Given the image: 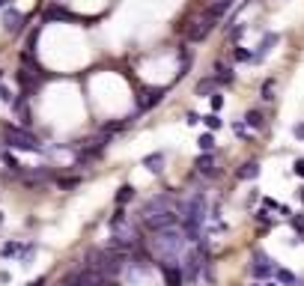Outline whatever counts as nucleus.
<instances>
[{
  "mask_svg": "<svg viewBox=\"0 0 304 286\" xmlns=\"http://www.w3.org/2000/svg\"><path fill=\"white\" fill-rule=\"evenodd\" d=\"M185 245H188V236H185L182 224L152 233V239H149V248H152V257L158 260V266H182L179 260H185Z\"/></svg>",
  "mask_w": 304,
  "mask_h": 286,
  "instance_id": "obj_1",
  "label": "nucleus"
},
{
  "mask_svg": "<svg viewBox=\"0 0 304 286\" xmlns=\"http://www.w3.org/2000/svg\"><path fill=\"white\" fill-rule=\"evenodd\" d=\"M3 137H6V146H9V149L42 152V140H39V137H36L33 131L21 128V125H6V128H3Z\"/></svg>",
  "mask_w": 304,
  "mask_h": 286,
  "instance_id": "obj_2",
  "label": "nucleus"
},
{
  "mask_svg": "<svg viewBox=\"0 0 304 286\" xmlns=\"http://www.w3.org/2000/svg\"><path fill=\"white\" fill-rule=\"evenodd\" d=\"M206 266V248L203 245H197L194 251H188L185 254V260H182V269H185V284H194L197 278H200V269Z\"/></svg>",
  "mask_w": 304,
  "mask_h": 286,
  "instance_id": "obj_3",
  "label": "nucleus"
},
{
  "mask_svg": "<svg viewBox=\"0 0 304 286\" xmlns=\"http://www.w3.org/2000/svg\"><path fill=\"white\" fill-rule=\"evenodd\" d=\"M167 209H176V203H173V194H158V197H152V200H146L143 203V209H140V218H146V215H155V212H167Z\"/></svg>",
  "mask_w": 304,
  "mask_h": 286,
  "instance_id": "obj_4",
  "label": "nucleus"
},
{
  "mask_svg": "<svg viewBox=\"0 0 304 286\" xmlns=\"http://www.w3.org/2000/svg\"><path fill=\"white\" fill-rule=\"evenodd\" d=\"M212 27H215V18H212V15L197 18V21L188 27V42H203V39L212 33Z\"/></svg>",
  "mask_w": 304,
  "mask_h": 286,
  "instance_id": "obj_5",
  "label": "nucleus"
},
{
  "mask_svg": "<svg viewBox=\"0 0 304 286\" xmlns=\"http://www.w3.org/2000/svg\"><path fill=\"white\" fill-rule=\"evenodd\" d=\"M278 269L272 266V260H269V254H263V251H254V266H251V275L257 278V281H263V278H272Z\"/></svg>",
  "mask_w": 304,
  "mask_h": 286,
  "instance_id": "obj_6",
  "label": "nucleus"
},
{
  "mask_svg": "<svg viewBox=\"0 0 304 286\" xmlns=\"http://www.w3.org/2000/svg\"><path fill=\"white\" fill-rule=\"evenodd\" d=\"M161 275H164V284L167 286L185 284V269H182V266H161Z\"/></svg>",
  "mask_w": 304,
  "mask_h": 286,
  "instance_id": "obj_7",
  "label": "nucleus"
},
{
  "mask_svg": "<svg viewBox=\"0 0 304 286\" xmlns=\"http://www.w3.org/2000/svg\"><path fill=\"white\" fill-rule=\"evenodd\" d=\"M24 27V15L15 12V9H3V30L6 33H18Z\"/></svg>",
  "mask_w": 304,
  "mask_h": 286,
  "instance_id": "obj_8",
  "label": "nucleus"
},
{
  "mask_svg": "<svg viewBox=\"0 0 304 286\" xmlns=\"http://www.w3.org/2000/svg\"><path fill=\"white\" fill-rule=\"evenodd\" d=\"M164 95H167V87H155V90H149V93H146V98H140V110L155 107V104H158Z\"/></svg>",
  "mask_w": 304,
  "mask_h": 286,
  "instance_id": "obj_9",
  "label": "nucleus"
},
{
  "mask_svg": "<svg viewBox=\"0 0 304 286\" xmlns=\"http://www.w3.org/2000/svg\"><path fill=\"white\" fill-rule=\"evenodd\" d=\"M194 167H197V173L212 176V173H215V155H212V152H200L197 161H194Z\"/></svg>",
  "mask_w": 304,
  "mask_h": 286,
  "instance_id": "obj_10",
  "label": "nucleus"
},
{
  "mask_svg": "<svg viewBox=\"0 0 304 286\" xmlns=\"http://www.w3.org/2000/svg\"><path fill=\"white\" fill-rule=\"evenodd\" d=\"M278 42H281V36H278V33H266V36H263V42H260V48L254 51V54H257V60H254V63H260V60L272 51V45H278Z\"/></svg>",
  "mask_w": 304,
  "mask_h": 286,
  "instance_id": "obj_11",
  "label": "nucleus"
},
{
  "mask_svg": "<svg viewBox=\"0 0 304 286\" xmlns=\"http://www.w3.org/2000/svg\"><path fill=\"white\" fill-rule=\"evenodd\" d=\"M236 176H239L242 182H254V179L260 176V164H257V161H245V164L236 170Z\"/></svg>",
  "mask_w": 304,
  "mask_h": 286,
  "instance_id": "obj_12",
  "label": "nucleus"
},
{
  "mask_svg": "<svg viewBox=\"0 0 304 286\" xmlns=\"http://www.w3.org/2000/svg\"><path fill=\"white\" fill-rule=\"evenodd\" d=\"M45 21H75V15H72L66 6L57 3V6H51V9L45 12Z\"/></svg>",
  "mask_w": 304,
  "mask_h": 286,
  "instance_id": "obj_13",
  "label": "nucleus"
},
{
  "mask_svg": "<svg viewBox=\"0 0 304 286\" xmlns=\"http://www.w3.org/2000/svg\"><path fill=\"white\" fill-rule=\"evenodd\" d=\"M218 87H221V84H218V78H215V75H212V78H203V81L197 84V95H209V98H212Z\"/></svg>",
  "mask_w": 304,
  "mask_h": 286,
  "instance_id": "obj_14",
  "label": "nucleus"
},
{
  "mask_svg": "<svg viewBox=\"0 0 304 286\" xmlns=\"http://www.w3.org/2000/svg\"><path fill=\"white\" fill-rule=\"evenodd\" d=\"M242 122H245L248 128H263V125H266V116H263V110H248Z\"/></svg>",
  "mask_w": 304,
  "mask_h": 286,
  "instance_id": "obj_15",
  "label": "nucleus"
},
{
  "mask_svg": "<svg viewBox=\"0 0 304 286\" xmlns=\"http://www.w3.org/2000/svg\"><path fill=\"white\" fill-rule=\"evenodd\" d=\"M161 164H164V152H152V155L143 158V167L152 170V173H161Z\"/></svg>",
  "mask_w": 304,
  "mask_h": 286,
  "instance_id": "obj_16",
  "label": "nucleus"
},
{
  "mask_svg": "<svg viewBox=\"0 0 304 286\" xmlns=\"http://www.w3.org/2000/svg\"><path fill=\"white\" fill-rule=\"evenodd\" d=\"M215 78H218V84L224 87V84H233V78H236V75H233V69H230V66L218 63V66H215Z\"/></svg>",
  "mask_w": 304,
  "mask_h": 286,
  "instance_id": "obj_17",
  "label": "nucleus"
},
{
  "mask_svg": "<svg viewBox=\"0 0 304 286\" xmlns=\"http://www.w3.org/2000/svg\"><path fill=\"white\" fill-rule=\"evenodd\" d=\"M275 278H278V284H284V286H299L296 275H293V272H287V269H278V272H275Z\"/></svg>",
  "mask_w": 304,
  "mask_h": 286,
  "instance_id": "obj_18",
  "label": "nucleus"
},
{
  "mask_svg": "<svg viewBox=\"0 0 304 286\" xmlns=\"http://www.w3.org/2000/svg\"><path fill=\"white\" fill-rule=\"evenodd\" d=\"M197 146H200V152H212V149H215V134H212V131H206V134H200V140H197Z\"/></svg>",
  "mask_w": 304,
  "mask_h": 286,
  "instance_id": "obj_19",
  "label": "nucleus"
},
{
  "mask_svg": "<svg viewBox=\"0 0 304 286\" xmlns=\"http://www.w3.org/2000/svg\"><path fill=\"white\" fill-rule=\"evenodd\" d=\"M131 197H134V188H131V185H122V188L116 191V206L122 209V206H125V203H128Z\"/></svg>",
  "mask_w": 304,
  "mask_h": 286,
  "instance_id": "obj_20",
  "label": "nucleus"
},
{
  "mask_svg": "<svg viewBox=\"0 0 304 286\" xmlns=\"http://www.w3.org/2000/svg\"><path fill=\"white\" fill-rule=\"evenodd\" d=\"M15 254H21V245H18V242H3L0 257H3V260H9V257H15Z\"/></svg>",
  "mask_w": 304,
  "mask_h": 286,
  "instance_id": "obj_21",
  "label": "nucleus"
},
{
  "mask_svg": "<svg viewBox=\"0 0 304 286\" xmlns=\"http://www.w3.org/2000/svg\"><path fill=\"white\" fill-rule=\"evenodd\" d=\"M233 57H236L239 63H254V60H257V54H254V51H248V48H236V51H233Z\"/></svg>",
  "mask_w": 304,
  "mask_h": 286,
  "instance_id": "obj_22",
  "label": "nucleus"
},
{
  "mask_svg": "<svg viewBox=\"0 0 304 286\" xmlns=\"http://www.w3.org/2000/svg\"><path fill=\"white\" fill-rule=\"evenodd\" d=\"M203 122H206V128H209V131H218V128L224 125V119H221L218 113H206V116H203Z\"/></svg>",
  "mask_w": 304,
  "mask_h": 286,
  "instance_id": "obj_23",
  "label": "nucleus"
},
{
  "mask_svg": "<svg viewBox=\"0 0 304 286\" xmlns=\"http://www.w3.org/2000/svg\"><path fill=\"white\" fill-rule=\"evenodd\" d=\"M260 95H263V101H272L275 98V81L269 78L266 84H263V90H260Z\"/></svg>",
  "mask_w": 304,
  "mask_h": 286,
  "instance_id": "obj_24",
  "label": "nucleus"
},
{
  "mask_svg": "<svg viewBox=\"0 0 304 286\" xmlns=\"http://www.w3.org/2000/svg\"><path fill=\"white\" fill-rule=\"evenodd\" d=\"M3 161H6V167H9L12 173H21V161H18L12 152H3Z\"/></svg>",
  "mask_w": 304,
  "mask_h": 286,
  "instance_id": "obj_25",
  "label": "nucleus"
},
{
  "mask_svg": "<svg viewBox=\"0 0 304 286\" xmlns=\"http://www.w3.org/2000/svg\"><path fill=\"white\" fill-rule=\"evenodd\" d=\"M209 104H212V113H218V110L224 107V95H221V93H215V95L209 98Z\"/></svg>",
  "mask_w": 304,
  "mask_h": 286,
  "instance_id": "obj_26",
  "label": "nucleus"
},
{
  "mask_svg": "<svg viewBox=\"0 0 304 286\" xmlns=\"http://www.w3.org/2000/svg\"><path fill=\"white\" fill-rule=\"evenodd\" d=\"M39 33H42V30L36 27V30H33L30 36H27V51H36V42H39Z\"/></svg>",
  "mask_w": 304,
  "mask_h": 286,
  "instance_id": "obj_27",
  "label": "nucleus"
},
{
  "mask_svg": "<svg viewBox=\"0 0 304 286\" xmlns=\"http://www.w3.org/2000/svg\"><path fill=\"white\" fill-rule=\"evenodd\" d=\"M290 224H293V230H296V233H304V215H293V218H290Z\"/></svg>",
  "mask_w": 304,
  "mask_h": 286,
  "instance_id": "obj_28",
  "label": "nucleus"
},
{
  "mask_svg": "<svg viewBox=\"0 0 304 286\" xmlns=\"http://www.w3.org/2000/svg\"><path fill=\"white\" fill-rule=\"evenodd\" d=\"M57 185H60V188H78V185H81V179H78V176H72V179H60Z\"/></svg>",
  "mask_w": 304,
  "mask_h": 286,
  "instance_id": "obj_29",
  "label": "nucleus"
},
{
  "mask_svg": "<svg viewBox=\"0 0 304 286\" xmlns=\"http://www.w3.org/2000/svg\"><path fill=\"white\" fill-rule=\"evenodd\" d=\"M0 101H6V104H12V101H15V95H12V90H9V87H0Z\"/></svg>",
  "mask_w": 304,
  "mask_h": 286,
  "instance_id": "obj_30",
  "label": "nucleus"
},
{
  "mask_svg": "<svg viewBox=\"0 0 304 286\" xmlns=\"http://www.w3.org/2000/svg\"><path fill=\"white\" fill-rule=\"evenodd\" d=\"M254 218H257V224H272V218H269V209H260Z\"/></svg>",
  "mask_w": 304,
  "mask_h": 286,
  "instance_id": "obj_31",
  "label": "nucleus"
},
{
  "mask_svg": "<svg viewBox=\"0 0 304 286\" xmlns=\"http://www.w3.org/2000/svg\"><path fill=\"white\" fill-rule=\"evenodd\" d=\"M233 131H236L239 137H248V125H245V122H233Z\"/></svg>",
  "mask_w": 304,
  "mask_h": 286,
  "instance_id": "obj_32",
  "label": "nucleus"
},
{
  "mask_svg": "<svg viewBox=\"0 0 304 286\" xmlns=\"http://www.w3.org/2000/svg\"><path fill=\"white\" fill-rule=\"evenodd\" d=\"M263 209H269V212H272V209H278V212H281V203H275L272 197H266V200H263Z\"/></svg>",
  "mask_w": 304,
  "mask_h": 286,
  "instance_id": "obj_33",
  "label": "nucleus"
},
{
  "mask_svg": "<svg viewBox=\"0 0 304 286\" xmlns=\"http://www.w3.org/2000/svg\"><path fill=\"white\" fill-rule=\"evenodd\" d=\"M293 173H296V176H302V179H304V158H299V161L293 164Z\"/></svg>",
  "mask_w": 304,
  "mask_h": 286,
  "instance_id": "obj_34",
  "label": "nucleus"
},
{
  "mask_svg": "<svg viewBox=\"0 0 304 286\" xmlns=\"http://www.w3.org/2000/svg\"><path fill=\"white\" fill-rule=\"evenodd\" d=\"M242 33H245V27H233V33H230V39L236 42V39H242Z\"/></svg>",
  "mask_w": 304,
  "mask_h": 286,
  "instance_id": "obj_35",
  "label": "nucleus"
},
{
  "mask_svg": "<svg viewBox=\"0 0 304 286\" xmlns=\"http://www.w3.org/2000/svg\"><path fill=\"white\" fill-rule=\"evenodd\" d=\"M185 122H188V125H197V122H200V116H197V113H194V110H191V113H188V116H185Z\"/></svg>",
  "mask_w": 304,
  "mask_h": 286,
  "instance_id": "obj_36",
  "label": "nucleus"
},
{
  "mask_svg": "<svg viewBox=\"0 0 304 286\" xmlns=\"http://www.w3.org/2000/svg\"><path fill=\"white\" fill-rule=\"evenodd\" d=\"M293 134H296V137H299V140H304V122H299V125H296V128H293Z\"/></svg>",
  "mask_w": 304,
  "mask_h": 286,
  "instance_id": "obj_37",
  "label": "nucleus"
},
{
  "mask_svg": "<svg viewBox=\"0 0 304 286\" xmlns=\"http://www.w3.org/2000/svg\"><path fill=\"white\" fill-rule=\"evenodd\" d=\"M45 281H48V278H36V281H30L27 286H45Z\"/></svg>",
  "mask_w": 304,
  "mask_h": 286,
  "instance_id": "obj_38",
  "label": "nucleus"
},
{
  "mask_svg": "<svg viewBox=\"0 0 304 286\" xmlns=\"http://www.w3.org/2000/svg\"><path fill=\"white\" fill-rule=\"evenodd\" d=\"M263 286H281V284L278 281H269V284H263Z\"/></svg>",
  "mask_w": 304,
  "mask_h": 286,
  "instance_id": "obj_39",
  "label": "nucleus"
},
{
  "mask_svg": "<svg viewBox=\"0 0 304 286\" xmlns=\"http://www.w3.org/2000/svg\"><path fill=\"white\" fill-rule=\"evenodd\" d=\"M212 3H233V0H212Z\"/></svg>",
  "mask_w": 304,
  "mask_h": 286,
  "instance_id": "obj_40",
  "label": "nucleus"
},
{
  "mask_svg": "<svg viewBox=\"0 0 304 286\" xmlns=\"http://www.w3.org/2000/svg\"><path fill=\"white\" fill-rule=\"evenodd\" d=\"M302 203H304V188H302Z\"/></svg>",
  "mask_w": 304,
  "mask_h": 286,
  "instance_id": "obj_41",
  "label": "nucleus"
},
{
  "mask_svg": "<svg viewBox=\"0 0 304 286\" xmlns=\"http://www.w3.org/2000/svg\"><path fill=\"white\" fill-rule=\"evenodd\" d=\"M0 6H6V0H0Z\"/></svg>",
  "mask_w": 304,
  "mask_h": 286,
  "instance_id": "obj_42",
  "label": "nucleus"
},
{
  "mask_svg": "<svg viewBox=\"0 0 304 286\" xmlns=\"http://www.w3.org/2000/svg\"><path fill=\"white\" fill-rule=\"evenodd\" d=\"M0 224H3V212H0Z\"/></svg>",
  "mask_w": 304,
  "mask_h": 286,
  "instance_id": "obj_43",
  "label": "nucleus"
},
{
  "mask_svg": "<svg viewBox=\"0 0 304 286\" xmlns=\"http://www.w3.org/2000/svg\"><path fill=\"white\" fill-rule=\"evenodd\" d=\"M254 286H260V284H254Z\"/></svg>",
  "mask_w": 304,
  "mask_h": 286,
  "instance_id": "obj_44",
  "label": "nucleus"
}]
</instances>
